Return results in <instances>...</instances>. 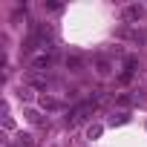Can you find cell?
<instances>
[{
  "instance_id": "6da1fadb",
  "label": "cell",
  "mask_w": 147,
  "mask_h": 147,
  "mask_svg": "<svg viewBox=\"0 0 147 147\" xmlns=\"http://www.w3.org/2000/svg\"><path fill=\"white\" fill-rule=\"evenodd\" d=\"M92 69H95L98 78H110L113 75V58L110 55H95L92 58Z\"/></svg>"
},
{
  "instance_id": "7a4b0ae2",
  "label": "cell",
  "mask_w": 147,
  "mask_h": 147,
  "mask_svg": "<svg viewBox=\"0 0 147 147\" xmlns=\"http://www.w3.org/2000/svg\"><path fill=\"white\" fill-rule=\"evenodd\" d=\"M144 15H147V9H144L141 3H130V6H124V9H121V18H124L127 23H141V20H144Z\"/></svg>"
},
{
  "instance_id": "3957f363",
  "label": "cell",
  "mask_w": 147,
  "mask_h": 147,
  "mask_svg": "<svg viewBox=\"0 0 147 147\" xmlns=\"http://www.w3.org/2000/svg\"><path fill=\"white\" fill-rule=\"evenodd\" d=\"M92 110H95V101H84V104H78L75 110L69 113V118H66V121H69V124H81L84 118H90V113H92Z\"/></svg>"
},
{
  "instance_id": "277c9868",
  "label": "cell",
  "mask_w": 147,
  "mask_h": 147,
  "mask_svg": "<svg viewBox=\"0 0 147 147\" xmlns=\"http://www.w3.org/2000/svg\"><path fill=\"white\" fill-rule=\"evenodd\" d=\"M26 84H29V87H46V84H49V75L40 72V69H29V72H26Z\"/></svg>"
},
{
  "instance_id": "5b68a950",
  "label": "cell",
  "mask_w": 147,
  "mask_h": 147,
  "mask_svg": "<svg viewBox=\"0 0 147 147\" xmlns=\"http://www.w3.org/2000/svg\"><path fill=\"white\" fill-rule=\"evenodd\" d=\"M52 63H55V55L52 52H40V55L32 58V69H49Z\"/></svg>"
},
{
  "instance_id": "8992f818",
  "label": "cell",
  "mask_w": 147,
  "mask_h": 147,
  "mask_svg": "<svg viewBox=\"0 0 147 147\" xmlns=\"http://www.w3.org/2000/svg\"><path fill=\"white\" fill-rule=\"evenodd\" d=\"M40 107L49 110V113H58V110H63V101L61 98H52V95H40Z\"/></svg>"
},
{
  "instance_id": "52a82bcc",
  "label": "cell",
  "mask_w": 147,
  "mask_h": 147,
  "mask_svg": "<svg viewBox=\"0 0 147 147\" xmlns=\"http://www.w3.org/2000/svg\"><path fill=\"white\" fill-rule=\"evenodd\" d=\"M66 66H69V72H81V66H84V61H81L78 55H69V58H66Z\"/></svg>"
},
{
  "instance_id": "ba28073f",
  "label": "cell",
  "mask_w": 147,
  "mask_h": 147,
  "mask_svg": "<svg viewBox=\"0 0 147 147\" xmlns=\"http://www.w3.org/2000/svg\"><path fill=\"white\" fill-rule=\"evenodd\" d=\"M15 144H18V147H32V136H26V133H20V136L15 138Z\"/></svg>"
},
{
  "instance_id": "9c48e42d",
  "label": "cell",
  "mask_w": 147,
  "mask_h": 147,
  "mask_svg": "<svg viewBox=\"0 0 147 147\" xmlns=\"http://www.w3.org/2000/svg\"><path fill=\"white\" fill-rule=\"evenodd\" d=\"M87 136H90V138H98V136H101V124H92V127L87 130Z\"/></svg>"
},
{
  "instance_id": "30bf717a",
  "label": "cell",
  "mask_w": 147,
  "mask_h": 147,
  "mask_svg": "<svg viewBox=\"0 0 147 147\" xmlns=\"http://www.w3.org/2000/svg\"><path fill=\"white\" fill-rule=\"evenodd\" d=\"M18 95H20L23 101H32V90H29V87H20V92H18Z\"/></svg>"
},
{
  "instance_id": "8fae6325",
  "label": "cell",
  "mask_w": 147,
  "mask_h": 147,
  "mask_svg": "<svg viewBox=\"0 0 147 147\" xmlns=\"http://www.w3.org/2000/svg\"><path fill=\"white\" fill-rule=\"evenodd\" d=\"M118 104H121V107H127V104H133V95H118Z\"/></svg>"
},
{
  "instance_id": "7c38bea8",
  "label": "cell",
  "mask_w": 147,
  "mask_h": 147,
  "mask_svg": "<svg viewBox=\"0 0 147 147\" xmlns=\"http://www.w3.org/2000/svg\"><path fill=\"white\" fill-rule=\"evenodd\" d=\"M26 115H29V121H35V124H43V118H40L38 113H26Z\"/></svg>"
}]
</instances>
